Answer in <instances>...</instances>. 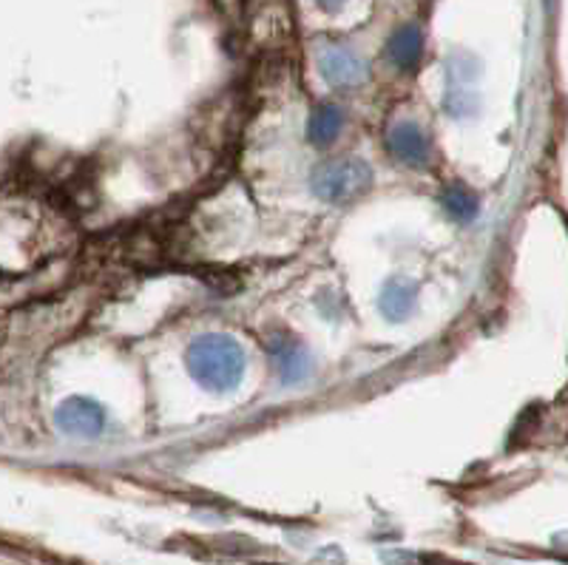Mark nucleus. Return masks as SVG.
I'll list each match as a JSON object with an SVG mask.
<instances>
[{
    "mask_svg": "<svg viewBox=\"0 0 568 565\" xmlns=\"http://www.w3.org/2000/svg\"><path fill=\"white\" fill-rule=\"evenodd\" d=\"M271 355L282 384H298L313 373L311 353L296 339H276L271 344Z\"/></svg>",
    "mask_w": 568,
    "mask_h": 565,
    "instance_id": "nucleus-6",
    "label": "nucleus"
},
{
    "mask_svg": "<svg viewBox=\"0 0 568 565\" xmlns=\"http://www.w3.org/2000/svg\"><path fill=\"white\" fill-rule=\"evenodd\" d=\"M311 185L318 200L329 202V205H344V202L358 200L362 193L369 191V185H373V168L364 160H358V157L329 160L327 165L316 168Z\"/></svg>",
    "mask_w": 568,
    "mask_h": 565,
    "instance_id": "nucleus-2",
    "label": "nucleus"
},
{
    "mask_svg": "<svg viewBox=\"0 0 568 565\" xmlns=\"http://www.w3.org/2000/svg\"><path fill=\"white\" fill-rule=\"evenodd\" d=\"M344 0H318V7L322 9H327V12H336L338 7H342Z\"/></svg>",
    "mask_w": 568,
    "mask_h": 565,
    "instance_id": "nucleus-11",
    "label": "nucleus"
},
{
    "mask_svg": "<svg viewBox=\"0 0 568 565\" xmlns=\"http://www.w3.org/2000/svg\"><path fill=\"white\" fill-rule=\"evenodd\" d=\"M187 373L211 392H233L247 370L245 347L233 335L202 333L187 344Z\"/></svg>",
    "mask_w": 568,
    "mask_h": 565,
    "instance_id": "nucleus-1",
    "label": "nucleus"
},
{
    "mask_svg": "<svg viewBox=\"0 0 568 565\" xmlns=\"http://www.w3.org/2000/svg\"><path fill=\"white\" fill-rule=\"evenodd\" d=\"M420 54H424V34L415 23H404L393 32L387 43V58L395 69L400 71H409L418 65Z\"/></svg>",
    "mask_w": 568,
    "mask_h": 565,
    "instance_id": "nucleus-7",
    "label": "nucleus"
},
{
    "mask_svg": "<svg viewBox=\"0 0 568 565\" xmlns=\"http://www.w3.org/2000/svg\"><path fill=\"white\" fill-rule=\"evenodd\" d=\"M440 202H444L446 213H449L455 222H471V219L478 216V196H475L466 185H460V182L446 188Z\"/></svg>",
    "mask_w": 568,
    "mask_h": 565,
    "instance_id": "nucleus-10",
    "label": "nucleus"
},
{
    "mask_svg": "<svg viewBox=\"0 0 568 565\" xmlns=\"http://www.w3.org/2000/svg\"><path fill=\"white\" fill-rule=\"evenodd\" d=\"M322 74L336 89H353V85H362L367 80V63L349 49L333 46L322 54Z\"/></svg>",
    "mask_w": 568,
    "mask_h": 565,
    "instance_id": "nucleus-5",
    "label": "nucleus"
},
{
    "mask_svg": "<svg viewBox=\"0 0 568 565\" xmlns=\"http://www.w3.org/2000/svg\"><path fill=\"white\" fill-rule=\"evenodd\" d=\"M415 284L407 279H389L382 290V313L389 322H407L415 310Z\"/></svg>",
    "mask_w": 568,
    "mask_h": 565,
    "instance_id": "nucleus-8",
    "label": "nucleus"
},
{
    "mask_svg": "<svg viewBox=\"0 0 568 565\" xmlns=\"http://www.w3.org/2000/svg\"><path fill=\"white\" fill-rule=\"evenodd\" d=\"M344 125V111L333 103H324L313 111L311 122H307V140L313 145H329V142L336 140L342 134Z\"/></svg>",
    "mask_w": 568,
    "mask_h": 565,
    "instance_id": "nucleus-9",
    "label": "nucleus"
},
{
    "mask_svg": "<svg viewBox=\"0 0 568 565\" xmlns=\"http://www.w3.org/2000/svg\"><path fill=\"white\" fill-rule=\"evenodd\" d=\"M54 424L63 435L69 437H98L105 430V410L98 401L83 398V395H71L54 412Z\"/></svg>",
    "mask_w": 568,
    "mask_h": 565,
    "instance_id": "nucleus-3",
    "label": "nucleus"
},
{
    "mask_svg": "<svg viewBox=\"0 0 568 565\" xmlns=\"http://www.w3.org/2000/svg\"><path fill=\"white\" fill-rule=\"evenodd\" d=\"M387 151L409 168H424L429 162V140L415 122H395L387 134Z\"/></svg>",
    "mask_w": 568,
    "mask_h": 565,
    "instance_id": "nucleus-4",
    "label": "nucleus"
}]
</instances>
